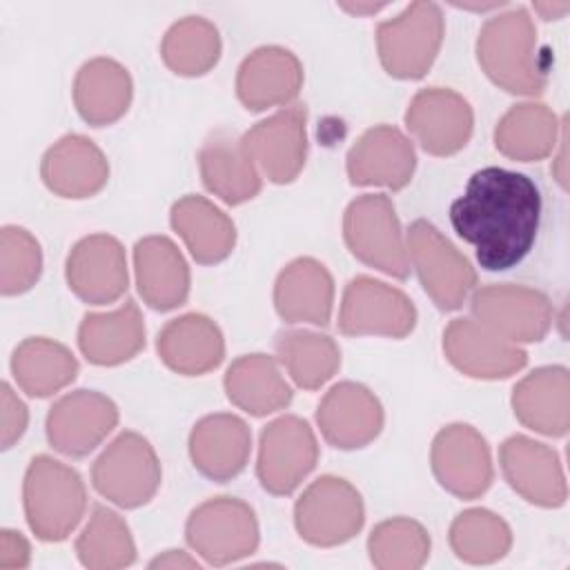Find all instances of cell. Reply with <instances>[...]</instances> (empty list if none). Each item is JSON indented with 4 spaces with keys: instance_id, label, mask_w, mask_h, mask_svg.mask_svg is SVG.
<instances>
[{
    "instance_id": "1",
    "label": "cell",
    "mask_w": 570,
    "mask_h": 570,
    "mask_svg": "<svg viewBox=\"0 0 570 570\" xmlns=\"http://www.w3.org/2000/svg\"><path fill=\"white\" fill-rule=\"evenodd\" d=\"M541 220L537 183L503 167L474 171L463 194L450 205V223L470 243L488 272H503L521 263L534 245Z\"/></svg>"
},
{
    "instance_id": "2",
    "label": "cell",
    "mask_w": 570,
    "mask_h": 570,
    "mask_svg": "<svg viewBox=\"0 0 570 570\" xmlns=\"http://www.w3.org/2000/svg\"><path fill=\"white\" fill-rule=\"evenodd\" d=\"M476 58L488 78L510 94H541L548 58L539 47L530 13L521 7L490 18L476 40Z\"/></svg>"
},
{
    "instance_id": "3",
    "label": "cell",
    "mask_w": 570,
    "mask_h": 570,
    "mask_svg": "<svg viewBox=\"0 0 570 570\" xmlns=\"http://www.w3.org/2000/svg\"><path fill=\"white\" fill-rule=\"evenodd\" d=\"M22 497L29 528L42 541H62L80 523L87 508L80 474L47 454L31 461Z\"/></svg>"
},
{
    "instance_id": "4",
    "label": "cell",
    "mask_w": 570,
    "mask_h": 570,
    "mask_svg": "<svg viewBox=\"0 0 570 570\" xmlns=\"http://www.w3.org/2000/svg\"><path fill=\"white\" fill-rule=\"evenodd\" d=\"M343 236L350 252L365 265L394 278H407V245L394 205L385 194H365L352 200L343 216Z\"/></svg>"
},
{
    "instance_id": "5",
    "label": "cell",
    "mask_w": 570,
    "mask_h": 570,
    "mask_svg": "<svg viewBox=\"0 0 570 570\" xmlns=\"http://www.w3.org/2000/svg\"><path fill=\"white\" fill-rule=\"evenodd\" d=\"M443 40V13L434 2H412L394 20L376 29L379 58L394 78L425 76Z\"/></svg>"
},
{
    "instance_id": "6",
    "label": "cell",
    "mask_w": 570,
    "mask_h": 570,
    "mask_svg": "<svg viewBox=\"0 0 570 570\" xmlns=\"http://www.w3.org/2000/svg\"><path fill=\"white\" fill-rule=\"evenodd\" d=\"M407 256L439 309L452 312L463 305L476 274L470 261L432 223L414 220L410 225Z\"/></svg>"
},
{
    "instance_id": "7",
    "label": "cell",
    "mask_w": 570,
    "mask_h": 570,
    "mask_svg": "<svg viewBox=\"0 0 570 570\" xmlns=\"http://www.w3.org/2000/svg\"><path fill=\"white\" fill-rule=\"evenodd\" d=\"M91 481L111 503L120 508H138L156 494L160 485V463L145 436L122 432L96 459Z\"/></svg>"
},
{
    "instance_id": "8",
    "label": "cell",
    "mask_w": 570,
    "mask_h": 570,
    "mask_svg": "<svg viewBox=\"0 0 570 570\" xmlns=\"http://www.w3.org/2000/svg\"><path fill=\"white\" fill-rule=\"evenodd\" d=\"M185 532L189 546L214 566L243 559L258 546L256 514L234 497H216L200 503L189 514Z\"/></svg>"
},
{
    "instance_id": "9",
    "label": "cell",
    "mask_w": 570,
    "mask_h": 570,
    "mask_svg": "<svg viewBox=\"0 0 570 570\" xmlns=\"http://www.w3.org/2000/svg\"><path fill=\"white\" fill-rule=\"evenodd\" d=\"M363 499L354 485L338 476L316 479L296 501L298 534L312 546H338L363 525Z\"/></svg>"
},
{
    "instance_id": "10",
    "label": "cell",
    "mask_w": 570,
    "mask_h": 570,
    "mask_svg": "<svg viewBox=\"0 0 570 570\" xmlns=\"http://www.w3.org/2000/svg\"><path fill=\"white\" fill-rule=\"evenodd\" d=\"M318 445L312 428L301 416H281L261 434L256 474L272 494H289L314 470Z\"/></svg>"
},
{
    "instance_id": "11",
    "label": "cell",
    "mask_w": 570,
    "mask_h": 570,
    "mask_svg": "<svg viewBox=\"0 0 570 570\" xmlns=\"http://www.w3.org/2000/svg\"><path fill=\"white\" fill-rule=\"evenodd\" d=\"M416 323L412 301L396 287L356 276L343 292L338 327L347 336L379 334L403 338Z\"/></svg>"
},
{
    "instance_id": "12",
    "label": "cell",
    "mask_w": 570,
    "mask_h": 570,
    "mask_svg": "<svg viewBox=\"0 0 570 570\" xmlns=\"http://www.w3.org/2000/svg\"><path fill=\"white\" fill-rule=\"evenodd\" d=\"M472 314L479 323L512 343L541 341L552 323V305L546 294L510 283L476 289Z\"/></svg>"
},
{
    "instance_id": "13",
    "label": "cell",
    "mask_w": 570,
    "mask_h": 570,
    "mask_svg": "<svg viewBox=\"0 0 570 570\" xmlns=\"http://www.w3.org/2000/svg\"><path fill=\"white\" fill-rule=\"evenodd\" d=\"M436 481L461 499H476L492 483V459L485 439L465 423L443 428L430 452Z\"/></svg>"
},
{
    "instance_id": "14",
    "label": "cell",
    "mask_w": 570,
    "mask_h": 570,
    "mask_svg": "<svg viewBox=\"0 0 570 570\" xmlns=\"http://www.w3.org/2000/svg\"><path fill=\"white\" fill-rule=\"evenodd\" d=\"M307 114L303 107H285L274 116L256 122L243 138L249 160L272 180L292 183L305 165Z\"/></svg>"
},
{
    "instance_id": "15",
    "label": "cell",
    "mask_w": 570,
    "mask_h": 570,
    "mask_svg": "<svg viewBox=\"0 0 570 570\" xmlns=\"http://www.w3.org/2000/svg\"><path fill=\"white\" fill-rule=\"evenodd\" d=\"M405 125L428 154L450 156L465 147L474 116L470 102L461 94L430 87L412 98L405 111Z\"/></svg>"
},
{
    "instance_id": "16",
    "label": "cell",
    "mask_w": 570,
    "mask_h": 570,
    "mask_svg": "<svg viewBox=\"0 0 570 570\" xmlns=\"http://www.w3.org/2000/svg\"><path fill=\"white\" fill-rule=\"evenodd\" d=\"M443 350L456 370L474 379H505L528 361V354L517 343L476 318L450 321L443 332Z\"/></svg>"
},
{
    "instance_id": "17",
    "label": "cell",
    "mask_w": 570,
    "mask_h": 570,
    "mask_svg": "<svg viewBox=\"0 0 570 570\" xmlns=\"http://www.w3.org/2000/svg\"><path fill=\"white\" fill-rule=\"evenodd\" d=\"M118 423L111 399L91 390H76L53 403L47 416L49 443L69 456L89 454Z\"/></svg>"
},
{
    "instance_id": "18",
    "label": "cell",
    "mask_w": 570,
    "mask_h": 570,
    "mask_svg": "<svg viewBox=\"0 0 570 570\" xmlns=\"http://www.w3.org/2000/svg\"><path fill=\"white\" fill-rule=\"evenodd\" d=\"M67 283L80 301L91 305L120 298L127 289L122 245L107 234H91L78 240L67 258Z\"/></svg>"
},
{
    "instance_id": "19",
    "label": "cell",
    "mask_w": 570,
    "mask_h": 570,
    "mask_svg": "<svg viewBox=\"0 0 570 570\" xmlns=\"http://www.w3.org/2000/svg\"><path fill=\"white\" fill-rule=\"evenodd\" d=\"M501 470L525 501L557 508L566 501V476L552 448L528 436H510L499 450Z\"/></svg>"
},
{
    "instance_id": "20",
    "label": "cell",
    "mask_w": 570,
    "mask_h": 570,
    "mask_svg": "<svg viewBox=\"0 0 570 570\" xmlns=\"http://www.w3.org/2000/svg\"><path fill=\"white\" fill-rule=\"evenodd\" d=\"M316 421L330 445L354 450L367 445L381 432L383 407L365 385L343 381L323 396Z\"/></svg>"
},
{
    "instance_id": "21",
    "label": "cell",
    "mask_w": 570,
    "mask_h": 570,
    "mask_svg": "<svg viewBox=\"0 0 570 570\" xmlns=\"http://www.w3.org/2000/svg\"><path fill=\"white\" fill-rule=\"evenodd\" d=\"M416 167L412 142L390 125L367 129L347 154L352 185H383L401 189L410 183Z\"/></svg>"
},
{
    "instance_id": "22",
    "label": "cell",
    "mask_w": 570,
    "mask_h": 570,
    "mask_svg": "<svg viewBox=\"0 0 570 570\" xmlns=\"http://www.w3.org/2000/svg\"><path fill=\"white\" fill-rule=\"evenodd\" d=\"M303 85L298 58L283 47H261L252 51L236 76V94L252 111L287 105Z\"/></svg>"
},
{
    "instance_id": "23",
    "label": "cell",
    "mask_w": 570,
    "mask_h": 570,
    "mask_svg": "<svg viewBox=\"0 0 570 570\" xmlns=\"http://www.w3.org/2000/svg\"><path fill=\"white\" fill-rule=\"evenodd\" d=\"M249 452V428L234 414H209L194 425L189 436V454L196 470L214 481H227L243 472Z\"/></svg>"
},
{
    "instance_id": "24",
    "label": "cell",
    "mask_w": 570,
    "mask_h": 570,
    "mask_svg": "<svg viewBox=\"0 0 570 570\" xmlns=\"http://www.w3.org/2000/svg\"><path fill=\"white\" fill-rule=\"evenodd\" d=\"M40 174L53 194L65 198H87L105 187L109 165L105 154L89 138L69 134L49 147Z\"/></svg>"
},
{
    "instance_id": "25",
    "label": "cell",
    "mask_w": 570,
    "mask_h": 570,
    "mask_svg": "<svg viewBox=\"0 0 570 570\" xmlns=\"http://www.w3.org/2000/svg\"><path fill=\"white\" fill-rule=\"evenodd\" d=\"M136 283L142 301L160 312L185 303L189 269L180 249L165 236H147L134 247Z\"/></svg>"
},
{
    "instance_id": "26",
    "label": "cell",
    "mask_w": 570,
    "mask_h": 570,
    "mask_svg": "<svg viewBox=\"0 0 570 570\" xmlns=\"http://www.w3.org/2000/svg\"><path fill=\"white\" fill-rule=\"evenodd\" d=\"M517 419L541 434L563 436L570 425V376L561 365L539 367L514 385Z\"/></svg>"
},
{
    "instance_id": "27",
    "label": "cell",
    "mask_w": 570,
    "mask_h": 570,
    "mask_svg": "<svg viewBox=\"0 0 570 570\" xmlns=\"http://www.w3.org/2000/svg\"><path fill=\"white\" fill-rule=\"evenodd\" d=\"M334 303V281L314 258L292 261L276 278L274 305L287 323L327 325Z\"/></svg>"
},
{
    "instance_id": "28",
    "label": "cell",
    "mask_w": 570,
    "mask_h": 570,
    "mask_svg": "<svg viewBox=\"0 0 570 570\" xmlns=\"http://www.w3.org/2000/svg\"><path fill=\"white\" fill-rule=\"evenodd\" d=\"M156 345L163 363L185 376L205 374L225 356L218 325L203 314H185L169 321L160 330Z\"/></svg>"
},
{
    "instance_id": "29",
    "label": "cell",
    "mask_w": 570,
    "mask_h": 570,
    "mask_svg": "<svg viewBox=\"0 0 570 570\" xmlns=\"http://www.w3.org/2000/svg\"><path fill=\"white\" fill-rule=\"evenodd\" d=\"M198 165L205 187L229 205L245 203L261 189L256 165L245 154L240 138L227 131H216L203 142Z\"/></svg>"
},
{
    "instance_id": "30",
    "label": "cell",
    "mask_w": 570,
    "mask_h": 570,
    "mask_svg": "<svg viewBox=\"0 0 570 570\" xmlns=\"http://www.w3.org/2000/svg\"><path fill=\"white\" fill-rule=\"evenodd\" d=\"M78 345L96 365H118L145 345V323L134 301L107 314H87L78 330Z\"/></svg>"
},
{
    "instance_id": "31",
    "label": "cell",
    "mask_w": 570,
    "mask_h": 570,
    "mask_svg": "<svg viewBox=\"0 0 570 570\" xmlns=\"http://www.w3.org/2000/svg\"><path fill=\"white\" fill-rule=\"evenodd\" d=\"M131 78L111 58L85 62L73 80V102L78 114L94 127L116 122L129 107Z\"/></svg>"
},
{
    "instance_id": "32",
    "label": "cell",
    "mask_w": 570,
    "mask_h": 570,
    "mask_svg": "<svg viewBox=\"0 0 570 570\" xmlns=\"http://www.w3.org/2000/svg\"><path fill=\"white\" fill-rule=\"evenodd\" d=\"M171 227L185 240L191 256L212 265L227 258L236 243L232 218L203 196H185L171 207Z\"/></svg>"
},
{
    "instance_id": "33",
    "label": "cell",
    "mask_w": 570,
    "mask_h": 570,
    "mask_svg": "<svg viewBox=\"0 0 570 570\" xmlns=\"http://www.w3.org/2000/svg\"><path fill=\"white\" fill-rule=\"evenodd\" d=\"M229 401L254 416L272 414L292 401V387L267 354L236 358L225 374Z\"/></svg>"
},
{
    "instance_id": "34",
    "label": "cell",
    "mask_w": 570,
    "mask_h": 570,
    "mask_svg": "<svg viewBox=\"0 0 570 570\" xmlns=\"http://www.w3.org/2000/svg\"><path fill=\"white\" fill-rule=\"evenodd\" d=\"M563 125L557 116L539 102H523L512 107L494 129L497 149L521 163H532L546 158L554 151Z\"/></svg>"
},
{
    "instance_id": "35",
    "label": "cell",
    "mask_w": 570,
    "mask_h": 570,
    "mask_svg": "<svg viewBox=\"0 0 570 570\" xmlns=\"http://www.w3.org/2000/svg\"><path fill=\"white\" fill-rule=\"evenodd\" d=\"M11 370L29 396H51L76 379L78 361L65 345L33 336L16 347Z\"/></svg>"
},
{
    "instance_id": "36",
    "label": "cell",
    "mask_w": 570,
    "mask_h": 570,
    "mask_svg": "<svg viewBox=\"0 0 570 570\" xmlns=\"http://www.w3.org/2000/svg\"><path fill=\"white\" fill-rule=\"evenodd\" d=\"M276 354L296 385L305 390L321 387L341 365V350L334 338L309 330L281 332Z\"/></svg>"
},
{
    "instance_id": "37",
    "label": "cell",
    "mask_w": 570,
    "mask_h": 570,
    "mask_svg": "<svg viewBox=\"0 0 570 570\" xmlns=\"http://www.w3.org/2000/svg\"><path fill=\"white\" fill-rule=\"evenodd\" d=\"M160 56L174 73L200 76L209 71L220 56L218 29L200 16H187L165 33Z\"/></svg>"
},
{
    "instance_id": "38",
    "label": "cell",
    "mask_w": 570,
    "mask_h": 570,
    "mask_svg": "<svg viewBox=\"0 0 570 570\" xmlns=\"http://www.w3.org/2000/svg\"><path fill=\"white\" fill-rule=\"evenodd\" d=\"M76 552L87 568L114 570L134 561L136 546L125 519L105 505H96L76 541Z\"/></svg>"
},
{
    "instance_id": "39",
    "label": "cell",
    "mask_w": 570,
    "mask_h": 570,
    "mask_svg": "<svg viewBox=\"0 0 570 570\" xmlns=\"http://www.w3.org/2000/svg\"><path fill=\"white\" fill-rule=\"evenodd\" d=\"M450 546L468 563H492L510 550L512 532L499 514L474 508L452 521Z\"/></svg>"
},
{
    "instance_id": "40",
    "label": "cell",
    "mask_w": 570,
    "mask_h": 570,
    "mask_svg": "<svg viewBox=\"0 0 570 570\" xmlns=\"http://www.w3.org/2000/svg\"><path fill=\"white\" fill-rule=\"evenodd\" d=\"M367 550L372 563L381 570H414L430 554V537L421 523L396 517L372 530Z\"/></svg>"
},
{
    "instance_id": "41",
    "label": "cell",
    "mask_w": 570,
    "mask_h": 570,
    "mask_svg": "<svg viewBox=\"0 0 570 570\" xmlns=\"http://www.w3.org/2000/svg\"><path fill=\"white\" fill-rule=\"evenodd\" d=\"M42 254L38 240L22 227L7 225L0 234V289L2 294H22L40 276Z\"/></svg>"
},
{
    "instance_id": "42",
    "label": "cell",
    "mask_w": 570,
    "mask_h": 570,
    "mask_svg": "<svg viewBox=\"0 0 570 570\" xmlns=\"http://www.w3.org/2000/svg\"><path fill=\"white\" fill-rule=\"evenodd\" d=\"M27 407L24 403L13 394V390L2 383V448L9 450L24 432L27 428Z\"/></svg>"
},
{
    "instance_id": "43",
    "label": "cell",
    "mask_w": 570,
    "mask_h": 570,
    "mask_svg": "<svg viewBox=\"0 0 570 570\" xmlns=\"http://www.w3.org/2000/svg\"><path fill=\"white\" fill-rule=\"evenodd\" d=\"M27 563H29L27 539L16 530H2L0 532V568L13 570V568H24Z\"/></svg>"
},
{
    "instance_id": "44",
    "label": "cell",
    "mask_w": 570,
    "mask_h": 570,
    "mask_svg": "<svg viewBox=\"0 0 570 570\" xmlns=\"http://www.w3.org/2000/svg\"><path fill=\"white\" fill-rule=\"evenodd\" d=\"M151 568H198V561L187 557L183 550H169L151 561Z\"/></svg>"
},
{
    "instance_id": "45",
    "label": "cell",
    "mask_w": 570,
    "mask_h": 570,
    "mask_svg": "<svg viewBox=\"0 0 570 570\" xmlns=\"http://www.w3.org/2000/svg\"><path fill=\"white\" fill-rule=\"evenodd\" d=\"M570 9V4L568 2H559V4H552V2H537L534 4V11H539L543 18H559V16H563L566 11Z\"/></svg>"
},
{
    "instance_id": "46",
    "label": "cell",
    "mask_w": 570,
    "mask_h": 570,
    "mask_svg": "<svg viewBox=\"0 0 570 570\" xmlns=\"http://www.w3.org/2000/svg\"><path fill=\"white\" fill-rule=\"evenodd\" d=\"M383 4H343V9L345 11H350V13H374V11H379Z\"/></svg>"
}]
</instances>
